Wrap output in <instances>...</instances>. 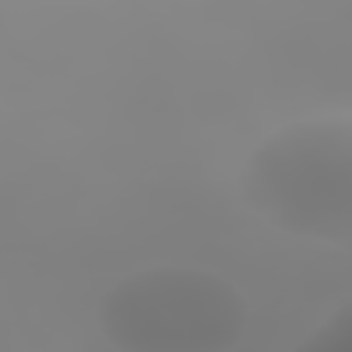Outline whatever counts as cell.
<instances>
[{
    "instance_id": "obj_3",
    "label": "cell",
    "mask_w": 352,
    "mask_h": 352,
    "mask_svg": "<svg viewBox=\"0 0 352 352\" xmlns=\"http://www.w3.org/2000/svg\"><path fill=\"white\" fill-rule=\"evenodd\" d=\"M300 349H322V352H349L352 349V302L341 305L311 338L302 341Z\"/></svg>"
},
{
    "instance_id": "obj_2",
    "label": "cell",
    "mask_w": 352,
    "mask_h": 352,
    "mask_svg": "<svg viewBox=\"0 0 352 352\" xmlns=\"http://www.w3.org/2000/svg\"><path fill=\"white\" fill-rule=\"evenodd\" d=\"M96 314L107 341L132 352H217L248 324L234 283L187 267L126 275L102 294Z\"/></svg>"
},
{
    "instance_id": "obj_1",
    "label": "cell",
    "mask_w": 352,
    "mask_h": 352,
    "mask_svg": "<svg viewBox=\"0 0 352 352\" xmlns=\"http://www.w3.org/2000/svg\"><path fill=\"white\" fill-rule=\"evenodd\" d=\"M242 192L270 226L352 250V118L300 121L270 135L245 162Z\"/></svg>"
}]
</instances>
